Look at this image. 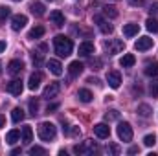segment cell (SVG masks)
<instances>
[{
    "label": "cell",
    "mask_w": 158,
    "mask_h": 156,
    "mask_svg": "<svg viewBox=\"0 0 158 156\" xmlns=\"http://www.w3.org/2000/svg\"><path fill=\"white\" fill-rule=\"evenodd\" d=\"M53 48H55V53L59 57H68L74 50V42H72V39H68L64 35H57L53 39Z\"/></svg>",
    "instance_id": "obj_1"
},
{
    "label": "cell",
    "mask_w": 158,
    "mask_h": 156,
    "mask_svg": "<svg viewBox=\"0 0 158 156\" xmlns=\"http://www.w3.org/2000/svg\"><path fill=\"white\" fill-rule=\"evenodd\" d=\"M37 134H39V138L42 142H52L55 138V134H57V127L53 123H50V121H42L37 127Z\"/></svg>",
    "instance_id": "obj_2"
},
{
    "label": "cell",
    "mask_w": 158,
    "mask_h": 156,
    "mask_svg": "<svg viewBox=\"0 0 158 156\" xmlns=\"http://www.w3.org/2000/svg\"><path fill=\"white\" fill-rule=\"evenodd\" d=\"M116 132H118V138L121 142H131L132 140V127L127 121H119Z\"/></svg>",
    "instance_id": "obj_3"
},
{
    "label": "cell",
    "mask_w": 158,
    "mask_h": 156,
    "mask_svg": "<svg viewBox=\"0 0 158 156\" xmlns=\"http://www.w3.org/2000/svg\"><path fill=\"white\" fill-rule=\"evenodd\" d=\"M105 50L110 53V55H116V53H121L125 50V42L119 39H109L105 40Z\"/></svg>",
    "instance_id": "obj_4"
},
{
    "label": "cell",
    "mask_w": 158,
    "mask_h": 156,
    "mask_svg": "<svg viewBox=\"0 0 158 156\" xmlns=\"http://www.w3.org/2000/svg\"><path fill=\"white\" fill-rule=\"evenodd\" d=\"M96 149H98V145H96L92 140H85L83 143H77V145L74 147V153H76V154H92Z\"/></svg>",
    "instance_id": "obj_5"
},
{
    "label": "cell",
    "mask_w": 158,
    "mask_h": 156,
    "mask_svg": "<svg viewBox=\"0 0 158 156\" xmlns=\"http://www.w3.org/2000/svg\"><path fill=\"white\" fill-rule=\"evenodd\" d=\"M6 90H7L11 96H20L22 90H24V84H22L20 79H13V81H9V83L6 84Z\"/></svg>",
    "instance_id": "obj_6"
},
{
    "label": "cell",
    "mask_w": 158,
    "mask_h": 156,
    "mask_svg": "<svg viewBox=\"0 0 158 156\" xmlns=\"http://www.w3.org/2000/svg\"><path fill=\"white\" fill-rule=\"evenodd\" d=\"M28 24V17L26 15H13V18H11V30L13 31H20L24 26Z\"/></svg>",
    "instance_id": "obj_7"
},
{
    "label": "cell",
    "mask_w": 158,
    "mask_h": 156,
    "mask_svg": "<svg viewBox=\"0 0 158 156\" xmlns=\"http://www.w3.org/2000/svg\"><path fill=\"white\" fill-rule=\"evenodd\" d=\"M94 22L99 26V30H101L105 35H109V33H112V31H114V26H112L110 22H107L101 15H94Z\"/></svg>",
    "instance_id": "obj_8"
},
{
    "label": "cell",
    "mask_w": 158,
    "mask_h": 156,
    "mask_svg": "<svg viewBox=\"0 0 158 156\" xmlns=\"http://www.w3.org/2000/svg\"><path fill=\"white\" fill-rule=\"evenodd\" d=\"M22 70H24V63L22 61H19V59L9 61V64H7V74L9 76H20Z\"/></svg>",
    "instance_id": "obj_9"
},
{
    "label": "cell",
    "mask_w": 158,
    "mask_h": 156,
    "mask_svg": "<svg viewBox=\"0 0 158 156\" xmlns=\"http://www.w3.org/2000/svg\"><path fill=\"white\" fill-rule=\"evenodd\" d=\"M94 134H96L98 138L105 140V138L110 136V127H109L107 123H98V125H94Z\"/></svg>",
    "instance_id": "obj_10"
},
{
    "label": "cell",
    "mask_w": 158,
    "mask_h": 156,
    "mask_svg": "<svg viewBox=\"0 0 158 156\" xmlns=\"http://www.w3.org/2000/svg\"><path fill=\"white\" fill-rule=\"evenodd\" d=\"M77 53L81 57H90L92 53H94V44L90 42V40H85V42H81L77 48Z\"/></svg>",
    "instance_id": "obj_11"
},
{
    "label": "cell",
    "mask_w": 158,
    "mask_h": 156,
    "mask_svg": "<svg viewBox=\"0 0 158 156\" xmlns=\"http://www.w3.org/2000/svg\"><path fill=\"white\" fill-rule=\"evenodd\" d=\"M59 90H61L59 83H50V84L44 88V92H42V97H46V99H52V97H55V96L59 94Z\"/></svg>",
    "instance_id": "obj_12"
},
{
    "label": "cell",
    "mask_w": 158,
    "mask_h": 156,
    "mask_svg": "<svg viewBox=\"0 0 158 156\" xmlns=\"http://www.w3.org/2000/svg\"><path fill=\"white\" fill-rule=\"evenodd\" d=\"M107 83H109L110 88H119V84H121V76H119V72H116V70L109 72V74H107Z\"/></svg>",
    "instance_id": "obj_13"
},
{
    "label": "cell",
    "mask_w": 158,
    "mask_h": 156,
    "mask_svg": "<svg viewBox=\"0 0 158 156\" xmlns=\"http://www.w3.org/2000/svg\"><path fill=\"white\" fill-rule=\"evenodd\" d=\"M134 48H136L138 51H145V50L153 48V39H151V37H140V39L136 40Z\"/></svg>",
    "instance_id": "obj_14"
},
{
    "label": "cell",
    "mask_w": 158,
    "mask_h": 156,
    "mask_svg": "<svg viewBox=\"0 0 158 156\" xmlns=\"http://www.w3.org/2000/svg\"><path fill=\"white\" fill-rule=\"evenodd\" d=\"M46 66H48V70H50L53 76H63V64H61L57 59H50V61L46 63Z\"/></svg>",
    "instance_id": "obj_15"
},
{
    "label": "cell",
    "mask_w": 158,
    "mask_h": 156,
    "mask_svg": "<svg viewBox=\"0 0 158 156\" xmlns=\"http://www.w3.org/2000/svg\"><path fill=\"white\" fill-rule=\"evenodd\" d=\"M143 74L149 76V77H156L158 76V61H147L145 68H143Z\"/></svg>",
    "instance_id": "obj_16"
},
{
    "label": "cell",
    "mask_w": 158,
    "mask_h": 156,
    "mask_svg": "<svg viewBox=\"0 0 158 156\" xmlns=\"http://www.w3.org/2000/svg\"><path fill=\"white\" fill-rule=\"evenodd\" d=\"M40 81H42V74L40 72H33L30 76V79H28V88L30 90H37L40 86Z\"/></svg>",
    "instance_id": "obj_17"
},
{
    "label": "cell",
    "mask_w": 158,
    "mask_h": 156,
    "mask_svg": "<svg viewBox=\"0 0 158 156\" xmlns=\"http://www.w3.org/2000/svg\"><path fill=\"white\" fill-rule=\"evenodd\" d=\"M138 31H140V26H138V24H134V22H129V24H125V26H123V35H125L127 39H131V37L138 35Z\"/></svg>",
    "instance_id": "obj_18"
},
{
    "label": "cell",
    "mask_w": 158,
    "mask_h": 156,
    "mask_svg": "<svg viewBox=\"0 0 158 156\" xmlns=\"http://www.w3.org/2000/svg\"><path fill=\"white\" fill-rule=\"evenodd\" d=\"M83 63H79V61H72L70 64H68V74L72 76V77H77L81 76V72H83Z\"/></svg>",
    "instance_id": "obj_19"
},
{
    "label": "cell",
    "mask_w": 158,
    "mask_h": 156,
    "mask_svg": "<svg viewBox=\"0 0 158 156\" xmlns=\"http://www.w3.org/2000/svg\"><path fill=\"white\" fill-rule=\"evenodd\" d=\"M50 22H53L55 26H64V15L61 11H52L50 13Z\"/></svg>",
    "instance_id": "obj_20"
},
{
    "label": "cell",
    "mask_w": 158,
    "mask_h": 156,
    "mask_svg": "<svg viewBox=\"0 0 158 156\" xmlns=\"http://www.w3.org/2000/svg\"><path fill=\"white\" fill-rule=\"evenodd\" d=\"M134 63H136V59H134L132 53H125L119 59V66H123V68H131V66H134Z\"/></svg>",
    "instance_id": "obj_21"
},
{
    "label": "cell",
    "mask_w": 158,
    "mask_h": 156,
    "mask_svg": "<svg viewBox=\"0 0 158 156\" xmlns=\"http://www.w3.org/2000/svg\"><path fill=\"white\" fill-rule=\"evenodd\" d=\"M20 138H22L24 143H30V142L33 140V130H31L30 125H24V127H22V130H20Z\"/></svg>",
    "instance_id": "obj_22"
},
{
    "label": "cell",
    "mask_w": 158,
    "mask_h": 156,
    "mask_svg": "<svg viewBox=\"0 0 158 156\" xmlns=\"http://www.w3.org/2000/svg\"><path fill=\"white\" fill-rule=\"evenodd\" d=\"M92 97H94V96H92V92H90L88 88H81V90L77 92V99L81 101V103H90Z\"/></svg>",
    "instance_id": "obj_23"
},
{
    "label": "cell",
    "mask_w": 158,
    "mask_h": 156,
    "mask_svg": "<svg viewBox=\"0 0 158 156\" xmlns=\"http://www.w3.org/2000/svg\"><path fill=\"white\" fill-rule=\"evenodd\" d=\"M44 28L42 26H35V28H31L30 30V33H28V39H31V40H35V39H40L42 35H44Z\"/></svg>",
    "instance_id": "obj_24"
},
{
    "label": "cell",
    "mask_w": 158,
    "mask_h": 156,
    "mask_svg": "<svg viewBox=\"0 0 158 156\" xmlns=\"http://www.w3.org/2000/svg\"><path fill=\"white\" fill-rule=\"evenodd\" d=\"M24 117H26V114H24V110L22 109H13L11 110V119H13V123H20V121H24Z\"/></svg>",
    "instance_id": "obj_25"
},
{
    "label": "cell",
    "mask_w": 158,
    "mask_h": 156,
    "mask_svg": "<svg viewBox=\"0 0 158 156\" xmlns=\"http://www.w3.org/2000/svg\"><path fill=\"white\" fill-rule=\"evenodd\" d=\"M19 140H20V132L19 130H9L7 136H6V143H9V145H15Z\"/></svg>",
    "instance_id": "obj_26"
},
{
    "label": "cell",
    "mask_w": 158,
    "mask_h": 156,
    "mask_svg": "<svg viewBox=\"0 0 158 156\" xmlns=\"http://www.w3.org/2000/svg\"><path fill=\"white\" fill-rule=\"evenodd\" d=\"M30 9H31V13L33 15H37V17H42L44 15V4H40V2H33L31 6H30Z\"/></svg>",
    "instance_id": "obj_27"
},
{
    "label": "cell",
    "mask_w": 158,
    "mask_h": 156,
    "mask_svg": "<svg viewBox=\"0 0 158 156\" xmlns=\"http://www.w3.org/2000/svg\"><path fill=\"white\" fill-rule=\"evenodd\" d=\"M136 112H138V116H142V117H149L153 110H151V107H149V105L142 103V105H138V110H136Z\"/></svg>",
    "instance_id": "obj_28"
},
{
    "label": "cell",
    "mask_w": 158,
    "mask_h": 156,
    "mask_svg": "<svg viewBox=\"0 0 158 156\" xmlns=\"http://www.w3.org/2000/svg\"><path fill=\"white\" fill-rule=\"evenodd\" d=\"M145 28H147L151 33H158V20L156 18H147V20H145Z\"/></svg>",
    "instance_id": "obj_29"
},
{
    "label": "cell",
    "mask_w": 158,
    "mask_h": 156,
    "mask_svg": "<svg viewBox=\"0 0 158 156\" xmlns=\"http://www.w3.org/2000/svg\"><path fill=\"white\" fill-rule=\"evenodd\" d=\"M103 13H105L107 17H110V18H116V17H118V11H116L114 6H105V7H103Z\"/></svg>",
    "instance_id": "obj_30"
},
{
    "label": "cell",
    "mask_w": 158,
    "mask_h": 156,
    "mask_svg": "<svg viewBox=\"0 0 158 156\" xmlns=\"http://www.w3.org/2000/svg\"><path fill=\"white\" fill-rule=\"evenodd\" d=\"M11 15V9L7 7V6H0V24L2 22H6V18Z\"/></svg>",
    "instance_id": "obj_31"
},
{
    "label": "cell",
    "mask_w": 158,
    "mask_h": 156,
    "mask_svg": "<svg viewBox=\"0 0 158 156\" xmlns=\"http://www.w3.org/2000/svg\"><path fill=\"white\" fill-rule=\"evenodd\" d=\"M105 119H107V121H116V119H119V112L116 109H110V110L105 114Z\"/></svg>",
    "instance_id": "obj_32"
},
{
    "label": "cell",
    "mask_w": 158,
    "mask_h": 156,
    "mask_svg": "<svg viewBox=\"0 0 158 156\" xmlns=\"http://www.w3.org/2000/svg\"><path fill=\"white\" fill-rule=\"evenodd\" d=\"M155 143H156V136H155V134H147V136L143 138V145H145V147H153Z\"/></svg>",
    "instance_id": "obj_33"
},
{
    "label": "cell",
    "mask_w": 158,
    "mask_h": 156,
    "mask_svg": "<svg viewBox=\"0 0 158 156\" xmlns=\"http://www.w3.org/2000/svg\"><path fill=\"white\" fill-rule=\"evenodd\" d=\"M149 90H151V96H153V97H158V79H153V81H151Z\"/></svg>",
    "instance_id": "obj_34"
},
{
    "label": "cell",
    "mask_w": 158,
    "mask_h": 156,
    "mask_svg": "<svg viewBox=\"0 0 158 156\" xmlns=\"http://www.w3.org/2000/svg\"><path fill=\"white\" fill-rule=\"evenodd\" d=\"M90 68L92 70H101L103 68V61L101 59H92L90 61Z\"/></svg>",
    "instance_id": "obj_35"
},
{
    "label": "cell",
    "mask_w": 158,
    "mask_h": 156,
    "mask_svg": "<svg viewBox=\"0 0 158 156\" xmlns=\"http://www.w3.org/2000/svg\"><path fill=\"white\" fill-rule=\"evenodd\" d=\"M37 110H39V103H37V99H30V114L35 116Z\"/></svg>",
    "instance_id": "obj_36"
},
{
    "label": "cell",
    "mask_w": 158,
    "mask_h": 156,
    "mask_svg": "<svg viewBox=\"0 0 158 156\" xmlns=\"http://www.w3.org/2000/svg\"><path fill=\"white\" fill-rule=\"evenodd\" d=\"M30 154L35 156V154H46V149H42L39 145H35V147H30Z\"/></svg>",
    "instance_id": "obj_37"
},
{
    "label": "cell",
    "mask_w": 158,
    "mask_h": 156,
    "mask_svg": "<svg viewBox=\"0 0 158 156\" xmlns=\"http://www.w3.org/2000/svg\"><path fill=\"white\" fill-rule=\"evenodd\" d=\"M31 61H33V64H37V66H39L40 63H42V53H39V51H33Z\"/></svg>",
    "instance_id": "obj_38"
},
{
    "label": "cell",
    "mask_w": 158,
    "mask_h": 156,
    "mask_svg": "<svg viewBox=\"0 0 158 156\" xmlns=\"http://www.w3.org/2000/svg\"><path fill=\"white\" fill-rule=\"evenodd\" d=\"M131 6H134V7H142L143 4H145V0H127Z\"/></svg>",
    "instance_id": "obj_39"
},
{
    "label": "cell",
    "mask_w": 158,
    "mask_h": 156,
    "mask_svg": "<svg viewBox=\"0 0 158 156\" xmlns=\"http://www.w3.org/2000/svg\"><path fill=\"white\" fill-rule=\"evenodd\" d=\"M109 151H110L112 154H119V147H118V145H114V143H110V145H109Z\"/></svg>",
    "instance_id": "obj_40"
},
{
    "label": "cell",
    "mask_w": 158,
    "mask_h": 156,
    "mask_svg": "<svg viewBox=\"0 0 158 156\" xmlns=\"http://www.w3.org/2000/svg\"><path fill=\"white\" fill-rule=\"evenodd\" d=\"M70 134H72V136H79V134H81V130H79V127H74V129L70 130Z\"/></svg>",
    "instance_id": "obj_41"
},
{
    "label": "cell",
    "mask_w": 158,
    "mask_h": 156,
    "mask_svg": "<svg viewBox=\"0 0 158 156\" xmlns=\"http://www.w3.org/2000/svg\"><path fill=\"white\" fill-rule=\"evenodd\" d=\"M136 153H140L138 147H131V149H129V154H136Z\"/></svg>",
    "instance_id": "obj_42"
},
{
    "label": "cell",
    "mask_w": 158,
    "mask_h": 156,
    "mask_svg": "<svg viewBox=\"0 0 158 156\" xmlns=\"http://www.w3.org/2000/svg\"><path fill=\"white\" fill-rule=\"evenodd\" d=\"M6 46H7V44H6V40H0V53L6 50Z\"/></svg>",
    "instance_id": "obj_43"
},
{
    "label": "cell",
    "mask_w": 158,
    "mask_h": 156,
    "mask_svg": "<svg viewBox=\"0 0 158 156\" xmlns=\"http://www.w3.org/2000/svg\"><path fill=\"white\" fill-rule=\"evenodd\" d=\"M4 125H6V117H4V116H2V114H0V129H2Z\"/></svg>",
    "instance_id": "obj_44"
},
{
    "label": "cell",
    "mask_w": 158,
    "mask_h": 156,
    "mask_svg": "<svg viewBox=\"0 0 158 156\" xmlns=\"http://www.w3.org/2000/svg\"><path fill=\"white\" fill-rule=\"evenodd\" d=\"M88 83H96V84H101V83H99V79H96V77H90V79H88Z\"/></svg>",
    "instance_id": "obj_45"
},
{
    "label": "cell",
    "mask_w": 158,
    "mask_h": 156,
    "mask_svg": "<svg viewBox=\"0 0 158 156\" xmlns=\"http://www.w3.org/2000/svg\"><path fill=\"white\" fill-rule=\"evenodd\" d=\"M151 11H158V2H156V4H153V6H151Z\"/></svg>",
    "instance_id": "obj_46"
},
{
    "label": "cell",
    "mask_w": 158,
    "mask_h": 156,
    "mask_svg": "<svg viewBox=\"0 0 158 156\" xmlns=\"http://www.w3.org/2000/svg\"><path fill=\"white\" fill-rule=\"evenodd\" d=\"M55 109H57V105H48V112L50 110H55Z\"/></svg>",
    "instance_id": "obj_47"
},
{
    "label": "cell",
    "mask_w": 158,
    "mask_h": 156,
    "mask_svg": "<svg viewBox=\"0 0 158 156\" xmlns=\"http://www.w3.org/2000/svg\"><path fill=\"white\" fill-rule=\"evenodd\" d=\"M0 72H2V64H0Z\"/></svg>",
    "instance_id": "obj_48"
},
{
    "label": "cell",
    "mask_w": 158,
    "mask_h": 156,
    "mask_svg": "<svg viewBox=\"0 0 158 156\" xmlns=\"http://www.w3.org/2000/svg\"><path fill=\"white\" fill-rule=\"evenodd\" d=\"M13 2H20V0H13Z\"/></svg>",
    "instance_id": "obj_49"
},
{
    "label": "cell",
    "mask_w": 158,
    "mask_h": 156,
    "mask_svg": "<svg viewBox=\"0 0 158 156\" xmlns=\"http://www.w3.org/2000/svg\"><path fill=\"white\" fill-rule=\"evenodd\" d=\"M50 2H55V0H50Z\"/></svg>",
    "instance_id": "obj_50"
}]
</instances>
